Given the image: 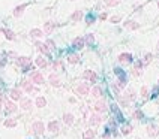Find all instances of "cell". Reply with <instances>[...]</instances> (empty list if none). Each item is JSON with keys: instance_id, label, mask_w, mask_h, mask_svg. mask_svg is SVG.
<instances>
[{"instance_id": "obj_1", "label": "cell", "mask_w": 159, "mask_h": 139, "mask_svg": "<svg viewBox=\"0 0 159 139\" xmlns=\"http://www.w3.org/2000/svg\"><path fill=\"white\" fill-rule=\"evenodd\" d=\"M32 130L36 136H41V135H44V132H45V126H44L42 121H35L33 126H32Z\"/></svg>"}, {"instance_id": "obj_2", "label": "cell", "mask_w": 159, "mask_h": 139, "mask_svg": "<svg viewBox=\"0 0 159 139\" xmlns=\"http://www.w3.org/2000/svg\"><path fill=\"white\" fill-rule=\"evenodd\" d=\"M89 91H90V87H89V84H87V82H81V84L77 87V93H78L81 97L87 96V94H89Z\"/></svg>"}, {"instance_id": "obj_3", "label": "cell", "mask_w": 159, "mask_h": 139, "mask_svg": "<svg viewBox=\"0 0 159 139\" xmlns=\"http://www.w3.org/2000/svg\"><path fill=\"white\" fill-rule=\"evenodd\" d=\"M20 108H21L23 111H32L33 102H32L30 99H27V97H21V99H20Z\"/></svg>"}, {"instance_id": "obj_4", "label": "cell", "mask_w": 159, "mask_h": 139, "mask_svg": "<svg viewBox=\"0 0 159 139\" xmlns=\"http://www.w3.org/2000/svg\"><path fill=\"white\" fill-rule=\"evenodd\" d=\"M30 81L33 82V84H36V85H41V84H44V76H42V73L41 72H33L32 75H30Z\"/></svg>"}, {"instance_id": "obj_5", "label": "cell", "mask_w": 159, "mask_h": 139, "mask_svg": "<svg viewBox=\"0 0 159 139\" xmlns=\"http://www.w3.org/2000/svg\"><path fill=\"white\" fill-rule=\"evenodd\" d=\"M17 62H18V64L24 69V71H27V69L30 67V64H32V60L29 57H17Z\"/></svg>"}, {"instance_id": "obj_6", "label": "cell", "mask_w": 159, "mask_h": 139, "mask_svg": "<svg viewBox=\"0 0 159 139\" xmlns=\"http://www.w3.org/2000/svg\"><path fill=\"white\" fill-rule=\"evenodd\" d=\"M21 88H23L26 93H33V91L38 93V88H35V85H33L32 81H23V82H21Z\"/></svg>"}, {"instance_id": "obj_7", "label": "cell", "mask_w": 159, "mask_h": 139, "mask_svg": "<svg viewBox=\"0 0 159 139\" xmlns=\"http://www.w3.org/2000/svg\"><path fill=\"white\" fill-rule=\"evenodd\" d=\"M5 111H6V114H14V112L18 111V106L12 100H8V102H5Z\"/></svg>"}, {"instance_id": "obj_8", "label": "cell", "mask_w": 159, "mask_h": 139, "mask_svg": "<svg viewBox=\"0 0 159 139\" xmlns=\"http://www.w3.org/2000/svg\"><path fill=\"white\" fill-rule=\"evenodd\" d=\"M117 60L122 63V64H128V63H132V54H129V53H122L119 57H117Z\"/></svg>"}, {"instance_id": "obj_9", "label": "cell", "mask_w": 159, "mask_h": 139, "mask_svg": "<svg viewBox=\"0 0 159 139\" xmlns=\"http://www.w3.org/2000/svg\"><path fill=\"white\" fill-rule=\"evenodd\" d=\"M102 117L98 114V112H95V114H92L90 117H89V123H90V126H98V124H101L102 123Z\"/></svg>"}, {"instance_id": "obj_10", "label": "cell", "mask_w": 159, "mask_h": 139, "mask_svg": "<svg viewBox=\"0 0 159 139\" xmlns=\"http://www.w3.org/2000/svg\"><path fill=\"white\" fill-rule=\"evenodd\" d=\"M83 78H84V79H87V81H90V82H96V79H98V75H96L95 71H84Z\"/></svg>"}, {"instance_id": "obj_11", "label": "cell", "mask_w": 159, "mask_h": 139, "mask_svg": "<svg viewBox=\"0 0 159 139\" xmlns=\"http://www.w3.org/2000/svg\"><path fill=\"white\" fill-rule=\"evenodd\" d=\"M92 109L95 112H105V111H107V103H105L104 100H99V102H96L95 105L92 106Z\"/></svg>"}, {"instance_id": "obj_12", "label": "cell", "mask_w": 159, "mask_h": 139, "mask_svg": "<svg viewBox=\"0 0 159 139\" xmlns=\"http://www.w3.org/2000/svg\"><path fill=\"white\" fill-rule=\"evenodd\" d=\"M126 87V78H125V75H122V76H119V79H117V82L114 84V90H123Z\"/></svg>"}, {"instance_id": "obj_13", "label": "cell", "mask_w": 159, "mask_h": 139, "mask_svg": "<svg viewBox=\"0 0 159 139\" xmlns=\"http://www.w3.org/2000/svg\"><path fill=\"white\" fill-rule=\"evenodd\" d=\"M147 135H149L150 138H156V136L159 135V127H158L156 124H150V126L147 127Z\"/></svg>"}, {"instance_id": "obj_14", "label": "cell", "mask_w": 159, "mask_h": 139, "mask_svg": "<svg viewBox=\"0 0 159 139\" xmlns=\"http://www.w3.org/2000/svg\"><path fill=\"white\" fill-rule=\"evenodd\" d=\"M48 82H50L53 87H60V85H62V82H60V79H59L57 73H51V75L48 76Z\"/></svg>"}, {"instance_id": "obj_15", "label": "cell", "mask_w": 159, "mask_h": 139, "mask_svg": "<svg viewBox=\"0 0 159 139\" xmlns=\"http://www.w3.org/2000/svg\"><path fill=\"white\" fill-rule=\"evenodd\" d=\"M26 8H27V5H26V3H24V5H20V6H17L15 9L12 11V15H14V16H17V18H18V16H21V15L24 14Z\"/></svg>"}, {"instance_id": "obj_16", "label": "cell", "mask_w": 159, "mask_h": 139, "mask_svg": "<svg viewBox=\"0 0 159 139\" xmlns=\"http://www.w3.org/2000/svg\"><path fill=\"white\" fill-rule=\"evenodd\" d=\"M35 47H36L42 54H45V55H48V57H50V49H48V47L45 45V43H42V42H36V43H35Z\"/></svg>"}, {"instance_id": "obj_17", "label": "cell", "mask_w": 159, "mask_h": 139, "mask_svg": "<svg viewBox=\"0 0 159 139\" xmlns=\"http://www.w3.org/2000/svg\"><path fill=\"white\" fill-rule=\"evenodd\" d=\"M21 94H23V91H21L20 88H12L11 93H9L11 100H20V99H21Z\"/></svg>"}, {"instance_id": "obj_18", "label": "cell", "mask_w": 159, "mask_h": 139, "mask_svg": "<svg viewBox=\"0 0 159 139\" xmlns=\"http://www.w3.org/2000/svg\"><path fill=\"white\" fill-rule=\"evenodd\" d=\"M74 114H71V112H66V114L63 115V123L66 124V126H72L74 124Z\"/></svg>"}, {"instance_id": "obj_19", "label": "cell", "mask_w": 159, "mask_h": 139, "mask_svg": "<svg viewBox=\"0 0 159 139\" xmlns=\"http://www.w3.org/2000/svg\"><path fill=\"white\" fill-rule=\"evenodd\" d=\"M125 27H126L128 30H137V29H140V24H138L137 21H134V20H128V21L125 23Z\"/></svg>"}, {"instance_id": "obj_20", "label": "cell", "mask_w": 159, "mask_h": 139, "mask_svg": "<svg viewBox=\"0 0 159 139\" xmlns=\"http://www.w3.org/2000/svg\"><path fill=\"white\" fill-rule=\"evenodd\" d=\"M72 47H74V48H77V49L83 48V47H84V38H81V36L75 38V39L72 40Z\"/></svg>"}, {"instance_id": "obj_21", "label": "cell", "mask_w": 159, "mask_h": 139, "mask_svg": "<svg viewBox=\"0 0 159 139\" xmlns=\"http://www.w3.org/2000/svg\"><path fill=\"white\" fill-rule=\"evenodd\" d=\"M48 130H50V132H53V133H56L57 132V130H60V124H59V121H50V123H48V127H47Z\"/></svg>"}, {"instance_id": "obj_22", "label": "cell", "mask_w": 159, "mask_h": 139, "mask_svg": "<svg viewBox=\"0 0 159 139\" xmlns=\"http://www.w3.org/2000/svg\"><path fill=\"white\" fill-rule=\"evenodd\" d=\"M35 64H36V66H39V67H42V69H45L47 66H48V63H47V60L45 58H44V57H36V58H35Z\"/></svg>"}, {"instance_id": "obj_23", "label": "cell", "mask_w": 159, "mask_h": 139, "mask_svg": "<svg viewBox=\"0 0 159 139\" xmlns=\"http://www.w3.org/2000/svg\"><path fill=\"white\" fill-rule=\"evenodd\" d=\"M35 106H36V108H44V106H47V99L42 97V96L36 97V100H35Z\"/></svg>"}, {"instance_id": "obj_24", "label": "cell", "mask_w": 159, "mask_h": 139, "mask_svg": "<svg viewBox=\"0 0 159 139\" xmlns=\"http://www.w3.org/2000/svg\"><path fill=\"white\" fill-rule=\"evenodd\" d=\"M53 30H54V23H53V21H47L45 23V25H44V33H45V34H50Z\"/></svg>"}, {"instance_id": "obj_25", "label": "cell", "mask_w": 159, "mask_h": 139, "mask_svg": "<svg viewBox=\"0 0 159 139\" xmlns=\"http://www.w3.org/2000/svg\"><path fill=\"white\" fill-rule=\"evenodd\" d=\"M81 18H83V11H75L72 15H71V20H72L74 23L81 21Z\"/></svg>"}, {"instance_id": "obj_26", "label": "cell", "mask_w": 159, "mask_h": 139, "mask_svg": "<svg viewBox=\"0 0 159 139\" xmlns=\"http://www.w3.org/2000/svg\"><path fill=\"white\" fill-rule=\"evenodd\" d=\"M92 96H93V97H96V99L102 96V88H101L99 85H95L93 88H92Z\"/></svg>"}, {"instance_id": "obj_27", "label": "cell", "mask_w": 159, "mask_h": 139, "mask_svg": "<svg viewBox=\"0 0 159 139\" xmlns=\"http://www.w3.org/2000/svg\"><path fill=\"white\" fill-rule=\"evenodd\" d=\"M2 33H5V36H6V39L8 40H15V33L12 31V30H8V29H3L2 30Z\"/></svg>"}, {"instance_id": "obj_28", "label": "cell", "mask_w": 159, "mask_h": 139, "mask_svg": "<svg viewBox=\"0 0 159 139\" xmlns=\"http://www.w3.org/2000/svg\"><path fill=\"white\" fill-rule=\"evenodd\" d=\"M30 36L32 38H42L44 36V31L39 30V29H32L30 30Z\"/></svg>"}, {"instance_id": "obj_29", "label": "cell", "mask_w": 159, "mask_h": 139, "mask_svg": "<svg viewBox=\"0 0 159 139\" xmlns=\"http://www.w3.org/2000/svg\"><path fill=\"white\" fill-rule=\"evenodd\" d=\"M68 62H69L71 64H77V63L80 62V57H78L77 54H71V55L68 57Z\"/></svg>"}, {"instance_id": "obj_30", "label": "cell", "mask_w": 159, "mask_h": 139, "mask_svg": "<svg viewBox=\"0 0 159 139\" xmlns=\"http://www.w3.org/2000/svg\"><path fill=\"white\" fill-rule=\"evenodd\" d=\"M123 96H125V97H126V99L131 102V100H134V99H135V96H137V94H135V91H134V90H129V91H126L125 94H123Z\"/></svg>"}, {"instance_id": "obj_31", "label": "cell", "mask_w": 159, "mask_h": 139, "mask_svg": "<svg viewBox=\"0 0 159 139\" xmlns=\"http://www.w3.org/2000/svg\"><path fill=\"white\" fill-rule=\"evenodd\" d=\"M95 130H86L84 135H83V139H93L95 138Z\"/></svg>"}, {"instance_id": "obj_32", "label": "cell", "mask_w": 159, "mask_h": 139, "mask_svg": "<svg viewBox=\"0 0 159 139\" xmlns=\"http://www.w3.org/2000/svg\"><path fill=\"white\" fill-rule=\"evenodd\" d=\"M53 69H54V71H65L63 63H62V62H59V60H57V62H54V63H53Z\"/></svg>"}, {"instance_id": "obj_33", "label": "cell", "mask_w": 159, "mask_h": 139, "mask_svg": "<svg viewBox=\"0 0 159 139\" xmlns=\"http://www.w3.org/2000/svg\"><path fill=\"white\" fill-rule=\"evenodd\" d=\"M5 126H6V127H15V126H17V120H14V118H8V120L5 121Z\"/></svg>"}, {"instance_id": "obj_34", "label": "cell", "mask_w": 159, "mask_h": 139, "mask_svg": "<svg viewBox=\"0 0 159 139\" xmlns=\"http://www.w3.org/2000/svg\"><path fill=\"white\" fill-rule=\"evenodd\" d=\"M152 58H153V55L150 54V53H147L146 55H144V58H143V64L146 66V64H149L150 62H152Z\"/></svg>"}, {"instance_id": "obj_35", "label": "cell", "mask_w": 159, "mask_h": 139, "mask_svg": "<svg viewBox=\"0 0 159 139\" xmlns=\"http://www.w3.org/2000/svg\"><path fill=\"white\" fill-rule=\"evenodd\" d=\"M143 117H144V114H143V112H141L140 109H137L134 114H132V118H135V120H141Z\"/></svg>"}, {"instance_id": "obj_36", "label": "cell", "mask_w": 159, "mask_h": 139, "mask_svg": "<svg viewBox=\"0 0 159 139\" xmlns=\"http://www.w3.org/2000/svg\"><path fill=\"white\" fill-rule=\"evenodd\" d=\"M120 3V0H105V5L107 6H110V8H113V6H117Z\"/></svg>"}, {"instance_id": "obj_37", "label": "cell", "mask_w": 159, "mask_h": 139, "mask_svg": "<svg viewBox=\"0 0 159 139\" xmlns=\"http://www.w3.org/2000/svg\"><path fill=\"white\" fill-rule=\"evenodd\" d=\"M140 93H141V96H143L144 99L149 97V88H147L146 85H144V87H141V91H140Z\"/></svg>"}, {"instance_id": "obj_38", "label": "cell", "mask_w": 159, "mask_h": 139, "mask_svg": "<svg viewBox=\"0 0 159 139\" xmlns=\"http://www.w3.org/2000/svg\"><path fill=\"white\" fill-rule=\"evenodd\" d=\"M131 132H132V127H131V126H125V127H122V135H125V136H126V135H129Z\"/></svg>"}, {"instance_id": "obj_39", "label": "cell", "mask_w": 159, "mask_h": 139, "mask_svg": "<svg viewBox=\"0 0 159 139\" xmlns=\"http://www.w3.org/2000/svg\"><path fill=\"white\" fill-rule=\"evenodd\" d=\"M45 45L48 47V49H56V43L53 42L51 39H47V42H45Z\"/></svg>"}, {"instance_id": "obj_40", "label": "cell", "mask_w": 159, "mask_h": 139, "mask_svg": "<svg viewBox=\"0 0 159 139\" xmlns=\"http://www.w3.org/2000/svg\"><path fill=\"white\" fill-rule=\"evenodd\" d=\"M111 109H113V112H116V114H117V117H119V120H122V114H120V111H119V108H117V105H113V106H111Z\"/></svg>"}, {"instance_id": "obj_41", "label": "cell", "mask_w": 159, "mask_h": 139, "mask_svg": "<svg viewBox=\"0 0 159 139\" xmlns=\"http://www.w3.org/2000/svg\"><path fill=\"white\" fill-rule=\"evenodd\" d=\"M95 40V36H93V34H87V36L84 38V42H89V43H92Z\"/></svg>"}, {"instance_id": "obj_42", "label": "cell", "mask_w": 159, "mask_h": 139, "mask_svg": "<svg viewBox=\"0 0 159 139\" xmlns=\"http://www.w3.org/2000/svg\"><path fill=\"white\" fill-rule=\"evenodd\" d=\"M122 18H120V16L119 15H114V16H111V18H110V23H114V24H116V23H119Z\"/></svg>"}, {"instance_id": "obj_43", "label": "cell", "mask_w": 159, "mask_h": 139, "mask_svg": "<svg viewBox=\"0 0 159 139\" xmlns=\"http://www.w3.org/2000/svg\"><path fill=\"white\" fill-rule=\"evenodd\" d=\"M141 73H143V72H141V71H140V69H135V67H134V69H132V75H134V76H140Z\"/></svg>"}, {"instance_id": "obj_44", "label": "cell", "mask_w": 159, "mask_h": 139, "mask_svg": "<svg viewBox=\"0 0 159 139\" xmlns=\"http://www.w3.org/2000/svg\"><path fill=\"white\" fill-rule=\"evenodd\" d=\"M114 73H116L117 76H122V75H125V73H123V71H122V69H119V67H116V69H114Z\"/></svg>"}, {"instance_id": "obj_45", "label": "cell", "mask_w": 159, "mask_h": 139, "mask_svg": "<svg viewBox=\"0 0 159 139\" xmlns=\"http://www.w3.org/2000/svg\"><path fill=\"white\" fill-rule=\"evenodd\" d=\"M105 130H107V132H105V133H104V138H105V139H107V138H110V136H111V132H110V129H108V127H107V129H105Z\"/></svg>"}, {"instance_id": "obj_46", "label": "cell", "mask_w": 159, "mask_h": 139, "mask_svg": "<svg viewBox=\"0 0 159 139\" xmlns=\"http://www.w3.org/2000/svg\"><path fill=\"white\" fill-rule=\"evenodd\" d=\"M92 23H93V16L89 15V16H87V24H92Z\"/></svg>"}, {"instance_id": "obj_47", "label": "cell", "mask_w": 159, "mask_h": 139, "mask_svg": "<svg viewBox=\"0 0 159 139\" xmlns=\"http://www.w3.org/2000/svg\"><path fill=\"white\" fill-rule=\"evenodd\" d=\"M99 18H101L102 21H104V20H107V14H105V12H104V14H101V16H99Z\"/></svg>"}, {"instance_id": "obj_48", "label": "cell", "mask_w": 159, "mask_h": 139, "mask_svg": "<svg viewBox=\"0 0 159 139\" xmlns=\"http://www.w3.org/2000/svg\"><path fill=\"white\" fill-rule=\"evenodd\" d=\"M9 57H18V55H17L15 53H9Z\"/></svg>"}, {"instance_id": "obj_49", "label": "cell", "mask_w": 159, "mask_h": 139, "mask_svg": "<svg viewBox=\"0 0 159 139\" xmlns=\"http://www.w3.org/2000/svg\"><path fill=\"white\" fill-rule=\"evenodd\" d=\"M156 51L159 53V40H158V43H156Z\"/></svg>"}, {"instance_id": "obj_50", "label": "cell", "mask_w": 159, "mask_h": 139, "mask_svg": "<svg viewBox=\"0 0 159 139\" xmlns=\"http://www.w3.org/2000/svg\"><path fill=\"white\" fill-rule=\"evenodd\" d=\"M158 85H159V79H158Z\"/></svg>"}, {"instance_id": "obj_51", "label": "cell", "mask_w": 159, "mask_h": 139, "mask_svg": "<svg viewBox=\"0 0 159 139\" xmlns=\"http://www.w3.org/2000/svg\"><path fill=\"white\" fill-rule=\"evenodd\" d=\"M158 6H159V2H158Z\"/></svg>"}, {"instance_id": "obj_52", "label": "cell", "mask_w": 159, "mask_h": 139, "mask_svg": "<svg viewBox=\"0 0 159 139\" xmlns=\"http://www.w3.org/2000/svg\"><path fill=\"white\" fill-rule=\"evenodd\" d=\"M137 139H140V138H137Z\"/></svg>"}]
</instances>
